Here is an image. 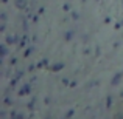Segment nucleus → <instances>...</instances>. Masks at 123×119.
Returning a JSON list of instances; mask_svg holds the SVG:
<instances>
[{"instance_id": "8", "label": "nucleus", "mask_w": 123, "mask_h": 119, "mask_svg": "<svg viewBox=\"0 0 123 119\" xmlns=\"http://www.w3.org/2000/svg\"><path fill=\"white\" fill-rule=\"evenodd\" d=\"M27 42H28V37H27V36H24V37L20 39V42H19V47H20V48H24L25 45H27Z\"/></svg>"}, {"instance_id": "4", "label": "nucleus", "mask_w": 123, "mask_h": 119, "mask_svg": "<svg viewBox=\"0 0 123 119\" xmlns=\"http://www.w3.org/2000/svg\"><path fill=\"white\" fill-rule=\"evenodd\" d=\"M30 90H31V85H30V83H25V85L20 88L19 94H20V96H24V94H28V93H30Z\"/></svg>"}, {"instance_id": "1", "label": "nucleus", "mask_w": 123, "mask_h": 119, "mask_svg": "<svg viewBox=\"0 0 123 119\" xmlns=\"http://www.w3.org/2000/svg\"><path fill=\"white\" fill-rule=\"evenodd\" d=\"M14 5L19 9H25L28 6V0H14Z\"/></svg>"}, {"instance_id": "12", "label": "nucleus", "mask_w": 123, "mask_h": 119, "mask_svg": "<svg viewBox=\"0 0 123 119\" xmlns=\"http://www.w3.org/2000/svg\"><path fill=\"white\" fill-rule=\"evenodd\" d=\"M5 30H6V23H5V22H2V25H0V31L3 33Z\"/></svg>"}, {"instance_id": "9", "label": "nucleus", "mask_w": 123, "mask_h": 119, "mask_svg": "<svg viewBox=\"0 0 123 119\" xmlns=\"http://www.w3.org/2000/svg\"><path fill=\"white\" fill-rule=\"evenodd\" d=\"M33 51H34V48H33V47H30V48H27V50H25V51H24V57H28V56H30V54H31V53H33Z\"/></svg>"}, {"instance_id": "23", "label": "nucleus", "mask_w": 123, "mask_h": 119, "mask_svg": "<svg viewBox=\"0 0 123 119\" xmlns=\"http://www.w3.org/2000/svg\"><path fill=\"white\" fill-rule=\"evenodd\" d=\"M122 26H123V22H122Z\"/></svg>"}, {"instance_id": "10", "label": "nucleus", "mask_w": 123, "mask_h": 119, "mask_svg": "<svg viewBox=\"0 0 123 119\" xmlns=\"http://www.w3.org/2000/svg\"><path fill=\"white\" fill-rule=\"evenodd\" d=\"M72 37H73V31H67L66 36H64V39L66 40H72Z\"/></svg>"}, {"instance_id": "5", "label": "nucleus", "mask_w": 123, "mask_h": 119, "mask_svg": "<svg viewBox=\"0 0 123 119\" xmlns=\"http://www.w3.org/2000/svg\"><path fill=\"white\" fill-rule=\"evenodd\" d=\"M62 68H64V63H62V62H56L55 65L50 67V70H51V71H55V73L59 71V70H62Z\"/></svg>"}, {"instance_id": "19", "label": "nucleus", "mask_w": 123, "mask_h": 119, "mask_svg": "<svg viewBox=\"0 0 123 119\" xmlns=\"http://www.w3.org/2000/svg\"><path fill=\"white\" fill-rule=\"evenodd\" d=\"M62 83L64 85H69V79H62Z\"/></svg>"}, {"instance_id": "13", "label": "nucleus", "mask_w": 123, "mask_h": 119, "mask_svg": "<svg viewBox=\"0 0 123 119\" xmlns=\"http://www.w3.org/2000/svg\"><path fill=\"white\" fill-rule=\"evenodd\" d=\"M114 119H123V113H122V111H118V113L115 114V118H114Z\"/></svg>"}, {"instance_id": "6", "label": "nucleus", "mask_w": 123, "mask_h": 119, "mask_svg": "<svg viewBox=\"0 0 123 119\" xmlns=\"http://www.w3.org/2000/svg\"><path fill=\"white\" fill-rule=\"evenodd\" d=\"M11 119H25V116L22 113H19V111H12V113H11Z\"/></svg>"}, {"instance_id": "17", "label": "nucleus", "mask_w": 123, "mask_h": 119, "mask_svg": "<svg viewBox=\"0 0 123 119\" xmlns=\"http://www.w3.org/2000/svg\"><path fill=\"white\" fill-rule=\"evenodd\" d=\"M72 17H73V19H75V20H76V19L80 17V16H78V12H73V14H72Z\"/></svg>"}, {"instance_id": "22", "label": "nucleus", "mask_w": 123, "mask_h": 119, "mask_svg": "<svg viewBox=\"0 0 123 119\" xmlns=\"http://www.w3.org/2000/svg\"><path fill=\"white\" fill-rule=\"evenodd\" d=\"M120 96H122V98H123V91H122V93H120Z\"/></svg>"}, {"instance_id": "21", "label": "nucleus", "mask_w": 123, "mask_h": 119, "mask_svg": "<svg viewBox=\"0 0 123 119\" xmlns=\"http://www.w3.org/2000/svg\"><path fill=\"white\" fill-rule=\"evenodd\" d=\"M2 3H8V0H2Z\"/></svg>"}, {"instance_id": "15", "label": "nucleus", "mask_w": 123, "mask_h": 119, "mask_svg": "<svg viewBox=\"0 0 123 119\" xmlns=\"http://www.w3.org/2000/svg\"><path fill=\"white\" fill-rule=\"evenodd\" d=\"M0 17H2V20L5 22V20H6V17H8V16H6V12H2V14H0Z\"/></svg>"}, {"instance_id": "20", "label": "nucleus", "mask_w": 123, "mask_h": 119, "mask_svg": "<svg viewBox=\"0 0 123 119\" xmlns=\"http://www.w3.org/2000/svg\"><path fill=\"white\" fill-rule=\"evenodd\" d=\"M0 114H2V118H5V116H6V111L2 110V111H0Z\"/></svg>"}, {"instance_id": "2", "label": "nucleus", "mask_w": 123, "mask_h": 119, "mask_svg": "<svg viewBox=\"0 0 123 119\" xmlns=\"http://www.w3.org/2000/svg\"><path fill=\"white\" fill-rule=\"evenodd\" d=\"M19 42H20V39H19V36H8L6 37V43L8 45H11V43H19Z\"/></svg>"}, {"instance_id": "16", "label": "nucleus", "mask_w": 123, "mask_h": 119, "mask_svg": "<svg viewBox=\"0 0 123 119\" xmlns=\"http://www.w3.org/2000/svg\"><path fill=\"white\" fill-rule=\"evenodd\" d=\"M111 101H112V98H111V96H108V102H106V105H108V107H111Z\"/></svg>"}, {"instance_id": "3", "label": "nucleus", "mask_w": 123, "mask_h": 119, "mask_svg": "<svg viewBox=\"0 0 123 119\" xmlns=\"http://www.w3.org/2000/svg\"><path fill=\"white\" fill-rule=\"evenodd\" d=\"M122 76H123L122 73H117V74H115L114 78H112V80H111V85H114V87H115V85H118V83H120V80H122Z\"/></svg>"}, {"instance_id": "11", "label": "nucleus", "mask_w": 123, "mask_h": 119, "mask_svg": "<svg viewBox=\"0 0 123 119\" xmlns=\"http://www.w3.org/2000/svg\"><path fill=\"white\" fill-rule=\"evenodd\" d=\"M45 65H47V59H44V60H41V62H39V63H37V67H39V68H41V67H45Z\"/></svg>"}, {"instance_id": "18", "label": "nucleus", "mask_w": 123, "mask_h": 119, "mask_svg": "<svg viewBox=\"0 0 123 119\" xmlns=\"http://www.w3.org/2000/svg\"><path fill=\"white\" fill-rule=\"evenodd\" d=\"M11 63H12V65H16V63H17V59H16V57H12V59H11Z\"/></svg>"}, {"instance_id": "7", "label": "nucleus", "mask_w": 123, "mask_h": 119, "mask_svg": "<svg viewBox=\"0 0 123 119\" xmlns=\"http://www.w3.org/2000/svg\"><path fill=\"white\" fill-rule=\"evenodd\" d=\"M6 54H8V48H6V45H0V56L5 57Z\"/></svg>"}, {"instance_id": "14", "label": "nucleus", "mask_w": 123, "mask_h": 119, "mask_svg": "<svg viewBox=\"0 0 123 119\" xmlns=\"http://www.w3.org/2000/svg\"><path fill=\"white\" fill-rule=\"evenodd\" d=\"M5 105H11V98H5Z\"/></svg>"}]
</instances>
